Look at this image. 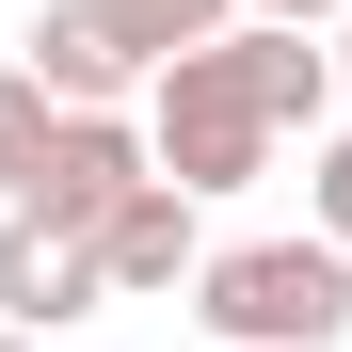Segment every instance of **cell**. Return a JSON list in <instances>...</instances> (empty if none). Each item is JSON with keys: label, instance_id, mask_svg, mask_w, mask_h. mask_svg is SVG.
Returning a JSON list of instances; mask_svg holds the SVG:
<instances>
[{"label": "cell", "instance_id": "6da1fadb", "mask_svg": "<svg viewBox=\"0 0 352 352\" xmlns=\"http://www.w3.org/2000/svg\"><path fill=\"white\" fill-rule=\"evenodd\" d=\"M144 176L176 208H208V192H256L272 176V129H256V96H241V65H224V32L208 48H176V65H144Z\"/></svg>", "mask_w": 352, "mask_h": 352}, {"label": "cell", "instance_id": "7a4b0ae2", "mask_svg": "<svg viewBox=\"0 0 352 352\" xmlns=\"http://www.w3.org/2000/svg\"><path fill=\"white\" fill-rule=\"evenodd\" d=\"M192 320H208V352H336L352 336V272L320 241H208L192 256Z\"/></svg>", "mask_w": 352, "mask_h": 352}, {"label": "cell", "instance_id": "3957f363", "mask_svg": "<svg viewBox=\"0 0 352 352\" xmlns=\"http://www.w3.org/2000/svg\"><path fill=\"white\" fill-rule=\"evenodd\" d=\"M129 192H144V129H129V112H65V129H48V160H32V192H16V224L96 241Z\"/></svg>", "mask_w": 352, "mask_h": 352}, {"label": "cell", "instance_id": "277c9868", "mask_svg": "<svg viewBox=\"0 0 352 352\" xmlns=\"http://www.w3.org/2000/svg\"><path fill=\"white\" fill-rule=\"evenodd\" d=\"M80 256H96V305H176V288H192V256H208V208H176L160 176H144V192L112 208Z\"/></svg>", "mask_w": 352, "mask_h": 352}, {"label": "cell", "instance_id": "5b68a950", "mask_svg": "<svg viewBox=\"0 0 352 352\" xmlns=\"http://www.w3.org/2000/svg\"><path fill=\"white\" fill-rule=\"evenodd\" d=\"M16 80H32L48 112H129V96H144V65H129V32H112L96 0H48V16L16 32Z\"/></svg>", "mask_w": 352, "mask_h": 352}, {"label": "cell", "instance_id": "8992f818", "mask_svg": "<svg viewBox=\"0 0 352 352\" xmlns=\"http://www.w3.org/2000/svg\"><path fill=\"white\" fill-rule=\"evenodd\" d=\"M65 320H96V256L80 241H48V224H16V208H0V336H65Z\"/></svg>", "mask_w": 352, "mask_h": 352}, {"label": "cell", "instance_id": "52a82bcc", "mask_svg": "<svg viewBox=\"0 0 352 352\" xmlns=\"http://www.w3.org/2000/svg\"><path fill=\"white\" fill-rule=\"evenodd\" d=\"M224 65H241V96H256V129H272V144L336 112V80H320V32H224Z\"/></svg>", "mask_w": 352, "mask_h": 352}, {"label": "cell", "instance_id": "ba28073f", "mask_svg": "<svg viewBox=\"0 0 352 352\" xmlns=\"http://www.w3.org/2000/svg\"><path fill=\"white\" fill-rule=\"evenodd\" d=\"M112 32H129V65H176V48H208V32H241V0H96Z\"/></svg>", "mask_w": 352, "mask_h": 352}, {"label": "cell", "instance_id": "9c48e42d", "mask_svg": "<svg viewBox=\"0 0 352 352\" xmlns=\"http://www.w3.org/2000/svg\"><path fill=\"white\" fill-rule=\"evenodd\" d=\"M48 129H65V112H48V96L16 80V65H0V208L32 192V160H48Z\"/></svg>", "mask_w": 352, "mask_h": 352}, {"label": "cell", "instance_id": "30bf717a", "mask_svg": "<svg viewBox=\"0 0 352 352\" xmlns=\"http://www.w3.org/2000/svg\"><path fill=\"white\" fill-rule=\"evenodd\" d=\"M305 208H320L305 241H320V256L352 272V129H320V160H305Z\"/></svg>", "mask_w": 352, "mask_h": 352}, {"label": "cell", "instance_id": "8fae6325", "mask_svg": "<svg viewBox=\"0 0 352 352\" xmlns=\"http://www.w3.org/2000/svg\"><path fill=\"white\" fill-rule=\"evenodd\" d=\"M352 0H241V32H336Z\"/></svg>", "mask_w": 352, "mask_h": 352}, {"label": "cell", "instance_id": "7c38bea8", "mask_svg": "<svg viewBox=\"0 0 352 352\" xmlns=\"http://www.w3.org/2000/svg\"><path fill=\"white\" fill-rule=\"evenodd\" d=\"M320 80H336V96H352V16H336V32H320Z\"/></svg>", "mask_w": 352, "mask_h": 352}, {"label": "cell", "instance_id": "4fadbf2b", "mask_svg": "<svg viewBox=\"0 0 352 352\" xmlns=\"http://www.w3.org/2000/svg\"><path fill=\"white\" fill-rule=\"evenodd\" d=\"M0 352H32V336H0Z\"/></svg>", "mask_w": 352, "mask_h": 352}]
</instances>
